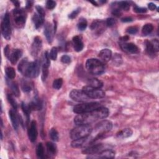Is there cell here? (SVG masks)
Listing matches in <instances>:
<instances>
[{
	"mask_svg": "<svg viewBox=\"0 0 159 159\" xmlns=\"http://www.w3.org/2000/svg\"><path fill=\"white\" fill-rule=\"evenodd\" d=\"M109 109L101 106L96 109L82 114H78L74 118V122L76 125L91 124V123L102 119H105L109 116Z\"/></svg>",
	"mask_w": 159,
	"mask_h": 159,
	"instance_id": "6da1fadb",
	"label": "cell"
},
{
	"mask_svg": "<svg viewBox=\"0 0 159 159\" xmlns=\"http://www.w3.org/2000/svg\"><path fill=\"white\" fill-rule=\"evenodd\" d=\"M17 68L19 71L25 76L30 78H36L40 73V61L36 60L29 62L27 58H24L19 62Z\"/></svg>",
	"mask_w": 159,
	"mask_h": 159,
	"instance_id": "7a4b0ae2",
	"label": "cell"
},
{
	"mask_svg": "<svg viewBox=\"0 0 159 159\" xmlns=\"http://www.w3.org/2000/svg\"><path fill=\"white\" fill-rule=\"evenodd\" d=\"M85 66L88 73L93 75H100L105 71L104 63L96 58L88 59Z\"/></svg>",
	"mask_w": 159,
	"mask_h": 159,
	"instance_id": "3957f363",
	"label": "cell"
},
{
	"mask_svg": "<svg viewBox=\"0 0 159 159\" xmlns=\"http://www.w3.org/2000/svg\"><path fill=\"white\" fill-rule=\"evenodd\" d=\"M93 128L89 124L76 125V127L73 128L70 134V138L72 140L87 137L91 134Z\"/></svg>",
	"mask_w": 159,
	"mask_h": 159,
	"instance_id": "277c9868",
	"label": "cell"
},
{
	"mask_svg": "<svg viewBox=\"0 0 159 159\" xmlns=\"http://www.w3.org/2000/svg\"><path fill=\"white\" fill-rule=\"evenodd\" d=\"M101 106L102 105L98 102H86L75 106L73 107V112L78 114L88 112L96 109Z\"/></svg>",
	"mask_w": 159,
	"mask_h": 159,
	"instance_id": "5b68a950",
	"label": "cell"
},
{
	"mask_svg": "<svg viewBox=\"0 0 159 159\" xmlns=\"http://www.w3.org/2000/svg\"><path fill=\"white\" fill-rule=\"evenodd\" d=\"M112 128V123L108 120H103L98 122L94 126L93 130L96 134V139L101 138L106 132H109Z\"/></svg>",
	"mask_w": 159,
	"mask_h": 159,
	"instance_id": "8992f818",
	"label": "cell"
},
{
	"mask_svg": "<svg viewBox=\"0 0 159 159\" xmlns=\"http://www.w3.org/2000/svg\"><path fill=\"white\" fill-rule=\"evenodd\" d=\"M1 33L4 38L7 40H10L12 34V30L10 22L9 14L8 12H6L2 18V20L1 21Z\"/></svg>",
	"mask_w": 159,
	"mask_h": 159,
	"instance_id": "52a82bcc",
	"label": "cell"
},
{
	"mask_svg": "<svg viewBox=\"0 0 159 159\" xmlns=\"http://www.w3.org/2000/svg\"><path fill=\"white\" fill-rule=\"evenodd\" d=\"M82 90L91 99H99L105 96V93L101 88H96L89 86H85Z\"/></svg>",
	"mask_w": 159,
	"mask_h": 159,
	"instance_id": "ba28073f",
	"label": "cell"
},
{
	"mask_svg": "<svg viewBox=\"0 0 159 159\" xmlns=\"http://www.w3.org/2000/svg\"><path fill=\"white\" fill-rule=\"evenodd\" d=\"M69 96L73 101L80 102H86L91 99L83 90L73 89L70 91Z\"/></svg>",
	"mask_w": 159,
	"mask_h": 159,
	"instance_id": "9c48e42d",
	"label": "cell"
},
{
	"mask_svg": "<svg viewBox=\"0 0 159 159\" xmlns=\"http://www.w3.org/2000/svg\"><path fill=\"white\" fill-rule=\"evenodd\" d=\"M14 22L19 28H22L25 23V13L22 9H16L13 11Z\"/></svg>",
	"mask_w": 159,
	"mask_h": 159,
	"instance_id": "30bf717a",
	"label": "cell"
},
{
	"mask_svg": "<svg viewBox=\"0 0 159 159\" xmlns=\"http://www.w3.org/2000/svg\"><path fill=\"white\" fill-rule=\"evenodd\" d=\"M37 12L34 13L32 20L35 25V27L36 29L39 28L43 23L44 17H45V11L40 6H36L35 7Z\"/></svg>",
	"mask_w": 159,
	"mask_h": 159,
	"instance_id": "8fae6325",
	"label": "cell"
},
{
	"mask_svg": "<svg viewBox=\"0 0 159 159\" xmlns=\"http://www.w3.org/2000/svg\"><path fill=\"white\" fill-rule=\"evenodd\" d=\"M105 149V145L102 143H97L94 145H91L86 148H84L82 152L84 154L87 155H96Z\"/></svg>",
	"mask_w": 159,
	"mask_h": 159,
	"instance_id": "7c38bea8",
	"label": "cell"
},
{
	"mask_svg": "<svg viewBox=\"0 0 159 159\" xmlns=\"http://www.w3.org/2000/svg\"><path fill=\"white\" fill-rule=\"evenodd\" d=\"M93 142V139L89 136L84 137L80 139L73 140L71 143V145L73 148H80L86 145L87 144L91 143Z\"/></svg>",
	"mask_w": 159,
	"mask_h": 159,
	"instance_id": "4fadbf2b",
	"label": "cell"
},
{
	"mask_svg": "<svg viewBox=\"0 0 159 159\" xmlns=\"http://www.w3.org/2000/svg\"><path fill=\"white\" fill-rule=\"evenodd\" d=\"M50 61L48 56V52H45L43 55V61L42 63V80L43 81H45L48 75V67L50 66Z\"/></svg>",
	"mask_w": 159,
	"mask_h": 159,
	"instance_id": "5bb4252c",
	"label": "cell"
},
{
	"mask_svg": "<svg viewBox=\"0 0 159 159\" xmlns=\"http://www.w3.org/2000/svg\"><path fill=\"white\" fill-rule=\"evenodd\" d=\"M22 51L20 49L16 48L12 51H9V53L6 55V57L11 62L12 64H16L19 58L22 57Z\"/></svg>",
	"mask_w": 159,
	"mask_h": 159,
	"instance_id": "9a60e30c",
	"label": "cell"
},
{
	"mask_svg": "<svg viewBox=\"0 0 159 159\" xmlns=\"http://www.w3.org/2000/svg\"><path fill=\"white\" fill-rule=\"evenodd\" d=\"M38 135L37 132V124L35 120H32L30 122V126L28 129V137L29 140L32 142H34Z\"/></svg>",
	"mask_w": 159,
	"mask_h": 159,
	"instance_id": "2e32d148",
	"label": "cell"
},
{
	"mask_svg": "<svg viewBox=\"0 0 159 159\" xmlns=\"http://www.w3.org/2000/svg\"><path fill=\"white\" fill-rule=\"evenodd\" d=\"M121 49L127 53H138L139 52V48L138 47L133 43H125L122 42L120 43Z\"/></svg>",
	"mask_w": 159,
	"mask_h": 159,
	"instance_id": "e0dca14e",
	"label": "cell"
},
{
	"mask_svg": "<svg viewBox=\"0 0 159 159\" xmlns=\"http://www.w3.org/2000/svg\"><path fill=\"white\" fill-rule=\"evenodd\" d=\"M42 47V42L40 37L37 36L34 38V42L32 45L31 53L33 56H37L39 52L40 51Z\"/></svg>",
	"mask_w": 159,
	"mask_h": 159,
	"instance_id": "ac0fdd59",
	"label": "cell"
},
{
	"mask_svg": "<svg viewBox=\"0 0 159 159\" xmlns=\"http://www.w3.org/2000/svg\"><path fill=\"white\" fill-rule=\"evenodd\" d=\"M96 156H89V158H113L115 157V152L110 149L106 148L98 154Z\"/></svg>",
	"mask_w": 159,
	"mask_h": 159,
	"instance_id": "d6986e66",
	"label": "cell"
},
{
	"mask_svg": "<svg viewBox=\"0 0 159 159\" xmlns=\"http://www.w3.org/2000/svg\"><path fill=\"white\" fill-rule=\"evenodd\" d=\"M104 25H106V22H104L102 20H94L91 23L90 29L92 30H96L98 34H100L104 30Z\"/></svg>",
	"mask_w": 159,
	"mask_h": 159,
	"instance_id": "ffe728a7",
	"label": "cell"
},
{
	"mask_svg": "<svg viewBox=\"0 0 159 159\" xmlns=\"http://www.w3.org/2000/svg\"><path fill=\"white\" fill-rule=\"evenodd\" d=\"M99 57L102 63L108 62L112 58V52L108 48H104L100 51Z\"/></svg>",
	"mask_w": 159,
	"mask_h": 159,
	"instance_id": "44dd1931",
	"label": "cell"
},
{
	"mask_svg": "<svg viewBox=\"0 0 159 159\" xmlns=\"http://www.w3.org/2000/svg\"><path fill=\"white\" fill-rule=\"evenodd\" d=\"M72 43H73V47L75 51L79 52L83 49L84 44L80 36L76 35L73 37L72 39Z\"/></svg>",
	"mask_w": 159,
	"mask_h": 159,
	"instance_id": "7402d4cb",
	"label": "cell"
},
{
	"mask_svg": "<svg viewBox=\"0 0 159 159\" xmlns=\"http://www.w3.org/2000/svg\"><path fill=\"white\" fill-rule=\"evenodd\" d=\"M44 34L46 37V39L48 42L52 43L53 40V32L52 25L49 22H47L45 25Z\"/></svg>",
	"mask_w": 159,
	"mask_h": 159,
	"instance_id": "603a6c76",
	"label": "cell"
},
{
	"mask_svg": "<svg viewBox=\"0 0 159 159\" xmlns=\"http://www.w3.org/2000/svg\"><path fill=\"white\" fill-rule=\"evenodd\" d=\"M30 109L32 111H39L42 107V103L40 99L36 96L34 99L28 104Z\"/></svg>",
	"mask_w": 159,
	"mask_h": 159,
	"instance_id": "cb8c5ba5",
	"label": "cell"
},
{
	"mask_svg": "<svg viewBox=\"0 0 159 159\" xmlns=\"http://www.w3.org/2000/svg\"><path fill=\"white\" fill-rule=\"evenodd\" d=\"M132 130L130 128H125L119 131L116 134V137L118 139H125L130 137L132 135Z\"/></svg>",
	"mask_w": 159,
	"mask_h": 159,
	"instance_id": "d4e9b609",
	"label": "cell"
},
{
	"mask_svg": "<svg viewBox=\"0 0 159 159\" xmlns=\"http://www.w3.org/2000/svg\"><path fill=\"white\" fill-rule=\"evenodd\" d=\"M145 51L148 54V55L152 58L155 57L156 56L157 52L155 51L151 42L148 40H146L145 42Z\"/></svg>",
	"mask_w": 159,
	"mask_h": 159,
	"instance_id": "484cf974",
	"label": "cell"
},
{
	"mask_svg": "<svg viewBox=\"0 0 159 159\" xmlns=\"http://www.w3.org/2000/svg\"><path fill=\"white\" fill-rule=\"evenodd\" d=\"M9 116L12 122V125L15 130H17L19 124H18V117L16 114V112L13 109H11L9 111Z\"/></svg>",
	"mask_w": 159,
	"mask_h": 159,
	"instance_id": "4316f807",
	"label": "cell"
},
{
	"mask_svg": "<svg viewBox=\"0 0 159 159\" xmlns=\"http://www.w3.org/2000/svg\"><path fill=\"white\" fill-rule=\"evenodd\" d=\"M88 86L93 88H101L103 86V83L101 81L95 78H91L88 79Z\"/></svg>",
	"mask_w": 159,
	"mask_h": 159,
	"instance_id": "83f0119b",
	"label": "cell"
},
{
	"mask_svg": "<svg viewBox=\"0 0 159 159\" xmlns=\"http://www.w3.org/2000/svg\"><path fill=\"white\" fill-rule=\"evenodd\" d=\"M11 80H7L6 81H7V83L8 84V86L10 87L13 94L15 96H17L18 97L19 95H20V91H19V87L17 86V84L13 82V81H10Z\"/></svg>",
	"mask_w": 159,
	"mask_h": 159,
	"instance_id": "f1b7e54d",
	"label": "cell"
},
{
	"mask_svg": "<svg viewBox=\"0 0 159 159\" xmlns=\"http://www.w3.org/2000/svg\"><path fill=\"white\" fill-rule=\"evenodd\" d=\"M46 147L48 154L51 155H55L57 153V146L56 145L51 142H48L46 143Z\"/></svg>",
	"mask_w": 159,
	"mask_h": 159,
	"instance_id": "f546056e",
	"label": "cell"
},
{
	"mask_svg": "<svg viewBox=\"0 0 159 159\" xmlns=\"http://www.w3.org/2000/svg\"><path fill=\"white\" fill-rule=\"evenodd\" d=\"M21 88L24 92L29 93L32 89V84L26 80H22L21 82Z\"/></svg>",
	"mask_w": 159,
	"mask_h": 159,
	"instance_id": "4dcf8cb0",
	"label": "cell"
},
{
	"mask_svg": "<svg viewBox=\"0 0 159 159\" xmlns=\"http://www.w3.org/2000/svg\"><path fill=\"white\" fill-rule=\"evenodd\" d=\"M153 29V26L152 24H145L142 29V33L144 35L150 34Z\"/></svg>",
	"mask_w": 159,
	"mask_h": 159,
	"instance_id": "1f68e13d",
	"label": "cell"
},
{
	"mask_svg": "<svg viewBox=\"0 0 159 159\" xmlns=\"http://www.w3.org/2000/svg\"><path fill=\"white\" fill-rule=\"evenodd\" d=\"M5 73L7 78L9 80H12L16 76V71L14 68L12 67H11V66L7 67L5 70Z\"/></svg>",
	"mask_w": 159,
	"mask_h": 159,
	"instance_id": "d6a6232c",
	"label": "cell"
},
{
	"mask_svg": "<svg viewBox=\"0 0 159 159\" xmlns=\"http://www.w3.org/2000/svg\"><path fill=\"white\" fill-rule=\"evenodd\" d=\"M21 108H22V111L24 112V114L26 116L27 121H29V118H30V113L31 112V110L30 109L29 106L27 104H26L25 102H22L21 104Z\"/></svg>",
	"mask_w": 159,
	"mask_h": 159,
	"instance_id": "836d02e7",
	"label": "cell"
},
{
	"mask_svg": "<svg viewBox=\"0 0 159 159\" xmlns=\"http://www.w3.org/2000/svg\"><path fill=\"white\" fill-rule=\"evenodd\" d=\"M36 154L37 156L40 158H44V148L42 143H39L38 144L36 149Z\"/></svg>",
	"mask_w": 159,
	"mask_h": 159,
	"instance_id": "e575fe53",
	"label": "cell"
},
{
	"mask_svg": "<svg viewBox=\"0 0 159 159\" xmlns=\"http://www.w3.org/2000/svg\"><path fill=\"white\" fill-rule=\"evenodd\" d=\"M49 136L53 141H54V142L58 141V139H59L58 133L55 129L52 128L50 129V130L49 132Z\"/></svg>",
	"mask_w": 159,
	"mask_h": 159,
	"instance_id": "d590c367",
	"label": "cell"
},
{
	"mask_svg": "<svg viewBox=\"0 0 159 159\" xmlns=\"http://www.w3.org/2000/svg\"><path fill=\"white\" fill-rule=\"evenodd\" d=\"M117 5L121 11H128L130 9V4L127 1H120Z\"/></svg>",
	"mask_w": 159,
	"mask_h": 159,
	"instance_id": "8d00e7d4",
	"label": "cell"
},
{
	"mask_svg": "<svg viewBox=\"0 0 159 159\" xmlns=\"http://www.w3.org/2000/svg\"><path fill=\"white\" fill-rule=\"evenodd\" d=\"M112 63L114 64V65H117V66H119L122 64V57L120 54H118V53H116L114 57H112Z\"/></svg>",
	"mask_w": 159,
	"mask_h": 159,
	"instance_id": "74e56055",
	"label": "cell"
},
{
	"mask_svg": "<svg viewBox=\"0 0 159 159\" xmlns=\"http://www.w3.org/2000/svg\"><path fill=\"white\" fill-rule=\"evenodd\" d=\"M7 99L8 102L11 104V105L13 107V109L16 111L17 108V102L16 101V100L14 99V98H13L12 95L8 94L7 95Z\"/></svg>",
	"mask_w": 159,
	"mask_h": 159,
	"instance_id": "f35d334b",
	"label": "cell"
},
{
	"mask_svg": "<svg viewBox=\"0 0 159 159\" xmlns=\"http://www.w3.org/2000/svg\"><path fill=\"white\" fill-rule=\"evenodd\" d=\"M57 54H58V48L55 47L52 48L50 53H48L50 59L52 60H55L57 58Z\"/></svg>",
	"mask_w": 159,
	"mask_h": 159,
	"instance_id": "ab89813d",
	"label": "cell"
},
{
	"mask_svg": "<svg viewBox=\"0 0 159 159\" xmlns=\"http://www.w3.org/2000/svg\"><path fill=\"white\" fill-rule=\"evenodd\" d=\"M62 84H63V80H62V78H57V79H55L53 81L52 86H53V88L54 89H59L62 86Z\"/></svg>",
	"mask_w": 159,
	"mask_h": 159,
	"instance_id": "60d3db41",
	"label": "cell"
},
{
	"mask_svg": "<svg viewBox=\"0 0 159 159\" xmlns=\"http://www.w3.org/2000/svg\"><path fill=\"white\" fill-rule=\"evenodd\" d=\"M86 27H87V21L86 20V19H80L79 22L78 23V29L80 30L83 31L86 29Z\"/></svg>",
	"mask_w": 159,
	"mask_h": 159,
	"instance_id": "b9f144b4",
	"label": "cell"
},
{
	"mask_svg": "<svg viewBox=\"0 0 159 159\" xmlns=\"http://www.w3.org/2000/svg\"><path fill=\"white\" fill-rule=\"evenodd\" d=\"M56 6V2L52 0H48L46 2V7L48 9H53Z\"/></svg>",
	"mask_w": 159,
	"mask_h": 159,
	"instance_id": "7bdbcfd3",
	"label": "cell"
},
{
	"mask_svg": "<svg viewBox=\"0 0 159 159\" xmlns=\"http://www.w3.org/2000/svg\"><path fill=\"white\" fill-rule=\"evenodd\" d=\"M134 11L137 13H144L147 11V9L145 7H141L135 5L134 6Z\"/></svg>",
	"mask_w": 159,
	"mask_h": 159,
	"instance_id": "ee69618b",
	"label": "cell"
},
{
	"mask_svg": "<svg viewBox=\"0 0 159 159\" xmlns=\"http://www.w3.org/2000/svg\"><path fill=\"white\" fill-rule=\"evenodd\" d=\"M126 32L130 34H135L138 32V28L136 26H131L127 29Z\"/></svg>",
	"mask_w": 159,
	"mask_h": 159,
	"instance_id": "f6af8a7d",
	"label": "cell"
},
{
	"mask_svg": "<svg viewBox=\"0 0 159 159\" xmlns=\"http://www.w3.org/2000/svg\"><path fill=\"white\" fill-rule=\"evenodd\" d=\"M60 60L62 63H65V64H68L71 62V58H70V57H69L67 55H62Z\"/></svg>",
	"mask_w": 159,
	"mask_h": 159,
	"instance_id": "bcb514c9",
	"label": "cell"
},
{
	"mask_svg": "<svg viewBox=\"0 0 159 159\" xmlns=\"http://www.w3.org/2000/svg\"><path fill=\"white\" fill-rule=\"evenodd\" d=\"M116 23V20L114 18H108L107 19L106 21V25L108 27H112L114 26Z\"/></svg>",
	"mask_w": 159,
	"mask_h": 159,
	"instance_id": "7dc6e473",
	"label": "cell"
},
{
	"mask_svg": "<svg viewBox=\"0 0 159 159\" xmlns=\"http://www.w3.org/2000/svg\"><path fill=\"white\" fill-rule=\"evenodd\" d=\"M80 7H78V8H77V9H75L73 11H72L71 12V14H70V15H69V18L70 19H74V18H75L77 16H78V14H79V12H80Z\"/></svg>",
	"mask_w": 159,
	"mask_h": 159,
	"instance_id": "c3c4849f",
	"label": "cell"
},
{
	"mask_svg": "<svg viewBox=\"0 0 159 159\" xmlns=\"http://www.w3.org/2000/svg\"><path fill=\"white\" fill-rule=\"evenodd\" d=\"M112 14L116 17H119L122 15V11L118 7H114L112 11Z\"/></svg>",
	"mask_w": 159,
	"mask_h": 159,
	"instance_id": "681fc988",
	"label": "cell"
},
{
	"mask_svg": "<svg viewBox=\"0 0 159 159\" xmlns=\"http://www.w3.org/2000/svg\"><path fill=\"white\" fill-rule=\"evenodd\" d=\"M152 45L153 46L155 51L157 52L159 50V42H158V40L157 39H153L152 40V41H150Z\"/></svg>",
	"mask_w": 159,
	"mask_h": 159,
	"instance_id": "f907efd6",
	"label": "cell"
},
{
	"mask_svg": "<svg viewBox=\"0 0 159 159\" xmlns=\"http://www.w3.org/2000/svg\"><path fill=\"white\" fill-rule=\"evenodd\" d=\"M148 9L150 10V11H154L155 10V9L157 8V6L155 4L153 3V2H150L148 4Z\"/></svg>",
	"mask_w": 159,
	"mask_h": 159,
	"instance_id": "816d5d0a",
	"label": "cell"
},
{
	"mask_svg": "<svg viewBox=\"0 0 159 159\" xmlns=\"http://www.w3.org/2000/svg\"><path fill=\"white\" fill-rule=\"evenodd\" d=\"M132 18L130 17H125L121 19V21L123 22H129L132 21Z\"/></svg>",
	"mask_w": 159,
	"mask_h": 159,
	"instance_id": "f5cc1de1",
	"label": "cell"
},
{
	"mask_svg": "<svg viewBox=\"0 0 159 159\" xmlns=\"http://www.w3.org/2000/svg\"><path fill=\"white\" fill-rule=\"evenodd\" d=\"M129 39V37L127 36V35H125V36H124V37H121V38L120 39V41H122V42H126L127 40H128Z\"/></svg>",
	"mask_w": 159,
	"mask_h": 159,
	"instance_id": "db71d44e",
	"label": "cell"
},
{
	"mask_svg": "<svg viewBox=\"0 0 159 159\" xmlns=\"http://www.w3.org/2000/svg\"><path fill=\"white\" fill-rule=\"evenodd\" d=\"M32 4H33V1H27L26 8L29 9V8L31 7V6H32Z\"/></svg>",
	"mask_w": 159,
	"mask_h": 159,
	"instance_id": "11a10c76",
	"label": "cell"
},
{
	"mask_svg": "<svg viewBox=\"0 0 159 159\" xmlns=\"http://www.w3.org/2000/svg\"><path fill=\"white\" fill-rule=\"evenodd\" d=\"M12 2L14 4V5H15L16 7H18V6H19V1H12Z\"/></svg>",
	"mask_w": 159,
	"mask_h": 159,
	"instance_id": "9f6ffc18",
	"label": "cell"
},
{
	"mask_svg": "<svg viewBox=\"0 0 159 159\" xmlns=\"http://www.w3.org/2000/svg\"><path fill=\"white\" fill-rule=\"evenodd\" d=\"M90 2L91 3H92V4H93L94 6H98V4H97V3H96V1H90Z\"/></svg>",
	"mask_w": 159,
	"mask_h": 159,
	"instance_id": "6f0895ef",
	"label": "cell"
}]
</instances>
